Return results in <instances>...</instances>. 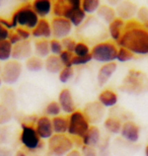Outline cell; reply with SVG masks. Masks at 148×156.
Listing matches in <instances>:
<instances>
[{
	"mask_svg": "<svg viewBox=\"0 0 148 156\" xmlns=\"http://www.w3.org/2000/svg\"><path fill=\"white\" fill-rule=\"evenodd\" d=\"M117 43L119 47L129 50L134 55H147L148 30L137 20H131L126 23L123 35Z\"/></svg>",
	"mask_w": 148,
	"mask_h": 156,
	"instance_id": "1",
	"label": "cell"
},
{
	"mask_svg": "<svg viewBox=\"0 0 148 156\" xmlns=\"http://www.w3.org/2000/svg\"><path fill=\"white\" fill-rule=\"evenodd\" d=\"M120 89L128 94L138 95L148 91V76L139 70L132 69L122 81Z\"/></svg>",
	"mask_w": 148,
	"mask_h": 156,
	"instance_id": "2",
	"label": "cell"
},
{
	"mask_svg": "<svg viewBox=\"0 0 148 156\" xmlns=\"http://www.w3.org/2000/svg\"><path fill=\"white\" fill-rule=\"evenodd\" d=\"M39 20V16L36 14V12L31 7V2L21 4L14 11L11 17V23L13 24L14 29H16L17 27H21L33 30L37 27Z\"/></svg>",
	"mask_w": 148,
	"mask_h": 156,
	"instance_id": "3",
	"label": "cell"
},
{
	"mask_svg": "<svg viewBox=\"0 0 148 156\" xmlns=\"http://www.w3.org/2000/svg\"><path fill=\"white\" fill-rule=\"evenodd\" d=\"M118 47L114 43L103 42L96 44L91 49L90 55L92 60H96L100 63H112L117 60Z\"/></svg>",
	"mask_w": 148,
	"mask_h": 156,
	"instance_id": "4",
	"label": "cell"
},
{
	"mask_svg": "<svg viewBox=\"0 0 148 156\" xmlns=\"http://www.w3.org/2000/svg\"><path fill=\"white\" fill-rule=\"evenodd\" d=\"M69 126H68V134L70 136L78 137L82 139L86 132L90 128L89 122L83 114V112L76 110L68 117Z\"/></svg>",
	"mask_w": 148,
	"mask_h": 156,
	"instance_id": "5",
	"label": "cell"
},
{
	"mask_svg": "<svg viewBox=\"0 0 148 156\" xmlns=\"http://www.w3.org/2000/svg\"><path fill=\"white\" fill-rule=\"evenodd\" d=\"M48 149L53 156H66L73 150V141L65 134H54L48 140Z\"/></svg>",
	"mask_w": 148,
	"mask_h": 156,
	"instance_id": "6",
	"label": "cell"
},
{
	"mask_svg": "<svg viewBox=\"0 0 148 156\" xmlns=\"http://www.w3.org/2000/svg\"><path fill=\"white\" fill-rule=\"evenodd\" d=\"M23 73V65L20 61L9 60L3 65L0 78L1 81L8 85L16 83Z\"/></svg>",
	"mask_w": 148,
	"mask_h": 156,
	"instance_id": "7",
	"label": "cell"
},
{
	"mask_svg": "<svg viewBox=\"0 0 148 156\" xmlns=\"http://www.w3.org/2000/svg\"><path fill=\"white\" fill-rule=\"evenodd\" d=\"M80 7V0H56L53 2L52 13L54 14V17H63L69 20L75 9Z\"/></svg>",
	"mask_w": 148,
	"mask_h": 156,
	"instance_id": "8",
	"label": "cell"
},
{
	"mask_svg": "<svg viewBox=\"0 0 148 156\" xmlns=\"http://www.w3.org/2000/svg\"><path fill=\"white\" fill-rule=\"evenodd\" d=\"M41 139L34 127L27 123L21 124L20 142L29 150H37L41 147Z\"/></svg>",
	"mask_w": 148,
	"mask_h": 156,
	"instance_id": "9",
	"label": "cell"
},
{
	"mask_svg": "<svg viewBox=\"0 0 148 156\" xmlns=\"http://www.w3.org/2000/svg\"><path fill=\"white\" fill-rule=\"evenodd\" d=\"M52 35L56 40H63L68 38L72 30V24L70 21L63 17H53L51 21Z\"/></svg>",
	"mask_w": 148,
	"mask_h": 156,
	"instance_id": "10",
	"label": "cell"
},
{
	"mask_svg": "<svg viewBox=\"0 0 148 156\" xmlns=\"http://www.w3.org/2000/svg\"><path fill=\"white\" fill-rule=\"evenodd\" d=\"M83 114L85 115L89 123L96 124L99 123L105 116V108L99 101L88 102L84 107Z\"/></svg>",
	"mask_w": 148,
	"mask_h": 156,
	"instance_id": "11",
	"label": "cell"
},
{
	"mask_svg": "<svg viewBox=\"0 0 148 156\" xmlns=\"http://www.w3.org/2000/svg\"><path fill=\"white\" fill-rule=\"evenodd\" d=\"M33 56V45L31 41H21L12 48L11 58L15 61L27 60Z\"/></svg>",
	"mask_w": 148,
	"mask_h": 156,
	"instance_id": "12",
	"label": "cell"
},
{
	"mask_svg": "<svg viewBox=\"0 0 148 156\" xmlns=\"http://www.w3.org/2000/svg\"><path fill=\"white\" fill-rule=\"evenodd\" d=\"M36 129L38 135L42 140H49L54 135L52 126V119H50L47 116L40 117L36 121Z\"/></svg>",
	"mask_w": 148,
	"mask_h": 156,
	"instance_id": "13",
	"label": "cell"
},
{
	"mask_svg": "<svg viewBox=\"0 0 148 156\" xmlns=\"http://www.w3.org/2000/svg\"><path fill=\"white\" fill-rule=\"evenodd\" d=\"M117 17L123 20H130L137 14L138 7L134 2L131 1H121L115 8Z\"/></svg>",
	"mask_w": 148,
	"mask_h": 156,
	"instance_id": "14",
	"label": "cell"
},
{
	"mask_svg": "<svg viewBox=\"0 0 148 156\" xmlns=\"http://www.w3.org/2000/svg\"><path fill=\"white\" fill-rule=\"evenodd\" d=\"M121 136L128 142L136 143L140 138V128L132 121H127L123 124L121 130Z\"/></svg>",
	"mask_w": 148,
	"mask_h": 156,
	"instance_id": "15",
	"label": "cell"
},
{
	"mask_svg": "<svg viewBox=\"0 0 148 156\" xmlns=\"http://www.w3.org/2000/svg\"><path fill=\"white\" fill-rule=\"evenodd\" d=\"M58 102L61 107V110L66 114L71 115L76 111V105H75L73 95L68 88L62 89L59 93Z\"/></svg>",
	"mask_w": 148,
	"mask_h": 156,
	"instance_id": "16",
	"label": "cell"
},
{
	"mask_svg": "<svg viewBox=\"0 0 148 156\" xmlns=\"http://www.w3.org/2000/svg\"><path fill=\"white\" fill-rule=\"evenodd\" d=\"M31 36L37 40H48L52 35L51 23L46 18H41L38 23L37 27L31 30Z\"/></svg>",
	"mask_w": 148,
	"mask_h": 156,
	"instance_id": "17",
	"label": "cell"
},
{
	"mask_svg": "<svg viewBox=\"0 0 148 156\" xmlns=\"http://www.w3.org/2000/svg\"><path fill=\"white\" fill-rule=\"evenodd\" d=\"M117 63L116 62H112V63H106L103 65L99 68V72H97V83L99 85L103 86L109 82V80L111 79V77L114 75V73L117 70Z\"/></svg>",
	"mask_w": 148,
	"mask_h": 156,
	"instance_id": "18",
	"label": "cell"
},
{
	"mask_svg": "<svg viewBox=\"0 0 148 156\" xmlns=\"http://www.w3.org/2000/svg\"><path fill=\"white\" fill-rule=\"evenodd\" d=\"M31 7L39 18H46L52 12L53 2L50 0H36L31 2Z\"/></svg>",
	"mask_w": 148,
	"mask_h": 156,
	"instance_id": "19",
	"label": "cell"
},
{
	"mask_svg": "<svg viewBox=\"0 0 148 156\" xmlns=\"http://www.w3.org/2000/svg\"><path fill=\"white\" fill-rule=\"evenodd\" d=\"M83 145L88 146V147H96L100 141V131L96 126H90L88 131L84 135L82 139Z\"/></svg>",
	"mask_w": 148,
	"mask_h": 156,
	"instance_id": "20",
	"label": "cell"
},
{
	"mask_svg": "<svg viewBox=\"0 0 148 156\" xmlns=\"http://www.w3.org/2000/svg\"><path fill=\"white\" fill-rule=\"evenodd\" d=\"M118 94L111 89H105L99 94V102L103 108L115 107L118 102Z\"/></svg>",
	"mask_w": 148,
	"mask_h": 156,
	"instance_id": "21",
	"label": "cell"
},
{
	"mask_svg": "<svg viewBox=\"0 0 148 156\" xmlns=\"http://www.w3.org/2000/svg\"><path fill=\"white\" fill-rule=\"evenodd\" d=\"M44 63H45V67L44 68L46 69L47 72L51 73V74H58L61 72V70L64 68L59 56L50 55L49 57L46 58Z\"/></svg>",
	"mask_w": 148,
	"mask_h": 156,
	"instance_id": "22",
	"label": "cell"
},
{
	"mask_svg": "<svg viewBox=\"0 0 148 156\" xmlns=\"http://www.w3.org/2000/svg\"><path fill=\"white\" fill-rule=\"evenodd\" d=\"M125 26H126V21L119 17L113 20L109 24V32L110 35H111V38L114 41H117L118 42L123 35V32L125 30Z\"/></svg>",
	"mask_w": 148,
	"mask_h": 156,
	"instance_id": "23",
	"label": "cell"
},
{
	"mask_svg": "<svg viewBox=\"0 0 148 156\" xmlns=\"http://www.w3.org/2000/svg\"><path fill=\"white\" fill-rule=\"evenodd\" d=\"M97 16L105 21L106 23H111L113 20L117 18V13H116V10L114 7L110 5H100L99 8L97 9L96 11Z\"/></svg>",
	"mask_w": 148,
	"mask_h": 156,
	"instance_id": "24",
	"label": "cell"
},
{
	"mask_svg": "<svg viewBox=\"0 0 148 156\" xmlns=\"http://www.w3.org/2000/svg\"><path fill=\"white\" fill-rule=\"evenodd\" d=\"M52 126L54 134H59V135H63V134L68 132V126H69V120L68 118L58 116L52 119Z\"/></svg>",
	"mask_w": 148,
	"mask_h": 156,
	"instance_id": "25",
	"label": "cell"
},
{
	"mask_svg": "<svg viewBox=\"0 0 148 156\" xmlns=\"http://www.w3.org/2000/svg\"><path fill=\"white\" fill-rule=\"evenodd\" d=\"M34 48L36 56L40 58H47L50 56V41L49 40H37L34 43Z\"/></svg>",
	"mask_w": 148,
	"mask_h": 156,
	"instance_id": "26",
	"label": "cell"
},
{
	"mask_svg": "<svg viewBox=\"0 0 148 156\" xmlns=\"http://www.w3.org/2000/svg\"><path fill=\"white\" fill-rule=\"evenodd\" d=\"M106 130L112 134H120L122 130V121L117 117H109L103 122Z\"/></svg>",
	"mask_w": 148,
	"mask_h": 156,
	"instance_id": "27",
	"label": "cell"
},
{
	"mask_svg": "<svg viewBox=\"0 0 148 156\" xmlns=\"http://www.w3.org/2000/svg\"><path fill=\"white\" fill-rule=\"evenodd\" d=\"M45 67L43 59L38 56H31L26 61V68L31 72H39Z\"/></svg>",
	"mask_w": 148,
	"mask_h": 156,
	"instance_id": "28",
	"label": "cell"
},
{
	"mask_svg": "<svg viewBox=\"0 0 148 156\" xmlns=\"http://www.w3.org/2000/svg\"><path fill=\"white\" fill-rule=\"evenodd\" d=\"M12 48H13V46L9 43L8 40L0 42V61H9L12 55Z\"/></svg>",
	"mask_w": 148,
	"mask_h": 156,
	"instance_id": "29",
	"label": "cell"
},
{
	"mask_svg": "<svg viewBox=\"0 0 148 156\" xmlns=\"http://www.w3.org/2000/svg\"><path fill=\"white\" fill-rule=\"evenodd\" d=\"M2 101L1 104L6 105L9 110H14L15 108V102H16V99H15V95L14 92L12 91L11 89L5 88L4 91L2 92Z\"/></svg>",
	"mask_w": 148,
	"mask_h": 156,
	"instance_id": "30",
	"label": "cell"
},
{
	"mask_svg": "<svg viewBox=\"0 0 148 156\" xmlns=\"http://www.w3.org/2000/svg\"><path fill=\"white\" fill-rule=\"evenodd\" d=\"M85 18H86L85 12L80 7V8L75 9L73 11V13L71 14L70 18H69V21H70V23L72 24V27H79Z\"/></svg>",
	"mask_w": 148,
	"mask_h": 156,
	"instance_id": "31",
	"label": "cell"
},
{
	"mask_svg": "<svg viewBox=\"0 0 148 156\" xmlns=\"http://www.w3.org/2000/svg\"><path fill=\"white\" fill-rule=\"evenodd\" d=\"M99 6V0H83V1H81V8L85 12V14L94 13L96 11H97Z\"/></svg>",
	"mask_w": 148,
	"mask_h": 156,
	"instance_id": "32",
	"label": "cell"
},
{
	"mask_svg": "<svg viewBox=\"0 0 148 156\" xmlns=\"http://www.w3.org/2000/svg\"><path fill=\"white\" fill-rule=\"evenodd\" d=\"M61 107H60L58 101H51L47 105V107L45 108V113L47 115V117H58L60 116L61 113Z\"/></svg>",
	"mask_w": 148,
	"mask_h": 156,
	"instance_id": "33",
	"label": "cell"
},
{
	"mask_svg": "<svg viewBox=\"0 0 148 156\" xmlns=\"http://www.w3.org/2000/svg\"><path fill=\"white\" fill-rule=\"evenodd\" d=\"M137 21L141 26H143L145 29L148 30V7L142 6V7L138 8L137 11Z\"/></svg>",
	"mask_w": 148,
	"mask_h": 156,
	"instance_id": "34",
	"label": "cell"
},
{
	"mask_svg": "<svg viewBox=\"0 0 148 156\" xmlns=\"http://www.w3.org/2000/svg\"><path fill=\"white\" fill-rule=\"evenodd\" d=\"M12 119V113L9 108L0 102V125H5Z\"/></svg>",
	"mask_w": 148,
	"mask_h": 156,
	"instance_id": "35",
	"label": "cell"
},
{
	"mask_svg": "<svg viewBox=\"0 0 148 156\" xmlns=\"http://www.w3.org/2000/svg\"><path fill=\"white\" fill-rule=\"evenodd\" d=\"M134 58V54L131 53L129 50L125 48H118V54H117V60L121 63H125V62L131 61Z\"/></svg>",
	"mask_w": 148,
	"mask_h": 156,
	"instance_id": "36",
	"label": "cell"
},
{
	"mask_svg": "<svg viewBox=\"0 0 148 156\" xmlns=\"http://www.w3.org/2000/svg\"><path fill=\"white\" fill-rule=\"evenodd\" d=\"M74 56H77V57H82V56H87L90 54V50L89 47L86 45L85 43L83 42H79L76 44L73 52Z\"/></svg>",
	"mask_w": 148,
	"mask_h": 156,
	"instance_id": "37",
	"label": "cell"
},
{
	"mask_svg": "<svg viewBox=\"0 0 148 156\" xmlns=\"http://www.w3.org/2000/svg\"><path fill=\"white\" fill-rule=\"evenodd\" d=\"M74 75V71L72 67H64L61 70V72L59 73V80L61 81L62 83H66L68 82L69 80L71 79Z\"/></svg>",
	"mask_w": 148,
	"mask_h": 156,
	"instance_id": "38",
	"label": "cell"
},
{
	"mask_svg": "<svg viewBox=\"0 0 148 156\" xmlns=\"http://www.w3.org/2000/svg\"><path fill=\"white\" fill-rule=\"evenodd\" d=\"M73 57H74L73 53L65 51V50L59 55V58H60V60H61L64 67H73L72 66V60H73Z\"/></svg>",
	"mask_w": 148,
	"mask_h": 156,
	"instance_id": "39",
	"label": "cell"
},
{
	"mask_svg": "<svg viewBox=\"0 0 148 156\" xmlns=\"http://www.w3.org/2000/svg\"><path fill=\"white\" fill-rule=\"evenodd\" d=\"M63 51H64V50H63L61 41L56 40V39H52L50 41V52L52 53V55L59 56Z\"/></svg>",
	"mask_w": 148,
	"mask_h": 156,
	"instance_id": "40",
	"label": "cell"
},
{
	"mask_svg": "<svg viewBox=\"0 0 148 156\" xmlns=\"http://www.w3.org/2000/svg\"><path fill=\"white\" fill-rule=\"evenodd\" d=\"M61 44H62V47H63V50L65 51H68V52H71L73 53L74 52V49H75V46H76V41H75L73 38H65L61 40Z\"/></svg>",
	"mask_w": 148,
	"mask_h": 156,
	"instance_id": "41",
	"label": "cell"
},
{
	"mask_svg": "<svg viewBox=\"0 0 148 156\" xmlns=\"http://www.w3.org/2000/svg\"><path fill=\"white\" fill-rule=\"evenodd\" d=\"M92 60V57L91 55H87V56H82V57H77V56H74L73 60H72V66H79V65H85L87 63Z\"/></svg>",
	"mask_w": 148,
	"mask_h": 156,
	"instance_id": "42",
	"label": "cell"
},
{
	"mask_svg": "<svg viewBox=\"0 0 148 156\" xmlns=\"http://www.w3.org/2000/svg\"><path fill=\"white\" fill-rule=\"evenodd\" d=\"M15 32H16V34L21 41H27L30 39V37L31 36V32L30 30L26 29V27H17L16 29H15Z\"/></svg>",
	"mask_w": 148,
	"mask_h": 156,
	"instance_id": "43",
	"label": "cell"
},
{
	"mask_svg": "<svg viewBox=\"0 0 148 156\" xmlns=\"http://www.w3.org/2000/svg\"><path fill=\"white\" fill-rule=\"evenodd\" d=\"M8 41H9V43H10L12 46L16 45V44H18L20 42H21L20 38L18 37V35L16 34V32H15V30H9Z\"/></svg>",
	"mask_w": 148,
	"mask_h": 156,
	"instance_id": "44",
	"label": "cell"
},
{
	"mask_svg": "<svg viewBox=\"0 0 148 156\" xmlns=\"http://www.w3.org/2000/svg\"><path fill=\"white\" fill-rule=\"evenodd\" d=\"M82 156H97L96 150L93 147L83 146L82 147Z\"/></svg>",
	"mask_w": 148,
	"mask_h": 156,
	"instance_id": "45",
	"label": "cell"
},
{
	"mask_svg": "<svg viewBox=\"0 0 148 156\" xmlns=\"http://www.w3.org/2000/svg\"><path fill=\"white\" fill-rule=\"evenodd\" d=\"M8 36H9V30H7L4 26H2L0 23V42L8 40Z\"/></svg>",
	"mask_w": 148,
	"mask_h": 156,
	"instance_id": "46",
	"label": "cell"
},
{
	"mask_svg": "<svg viewBox=\"0 0 148 156\" xmlns=\"http://www.w3.org/2000/svg\"><path fill=\"white\" fill-rule=\"evenodd\" d=\"M0 156H11V151L5 147H1L0 148Z\"/></svg>",
	"mask_w": 148,
	"mask_h": 156,
	"instance_id": "47",
	"label": "cell"
},
{
	"mask_svg": "<svg viewBox=\"0 0 148 156\" xmlns=\"http://www.w3.org/2000/svg\"><path fill=\"white\" fill-rule=\"evenodd\" d=\"M66 156H82V154L80 153L78 150H71L68 154H66Z\"/></svg>",
	"mask_w": 148,
	"mask_h": 156,
	"instance_id": "48",
	"label": "cell"
},
{
	"mask_svg": "<svg viewBox=\"0 0 148 156\" xmlns=\"http://www.w3.org/2000/svg\"><path fill=\"white\" fill-rule=\"evenodd\" d=\"M14 156H27V154L24 153L23 151H21V150H18L16 153H15V155Z\"/></svg>",
	"mask_w": 148,
	"mask_h": 156,
	"instance_id": "49",
	"label": "cell"
},
{
	"mask_svg": "<svg viewBox=\"0 0 148 156\" xmlns=\"http://www.w3.org/2000/svg\"><path fill=\"white\" fill-rule=\"evenodd\" d=\"M144 154H145V156H148V145L145 147V150H144Z\"/></svg>",
	"mask_w": 148,
	"mask_h": 156,
	"instance_id": "50",
	"label": "cell"
},
{
	"mask_svg": "<svg viewBox=\"0 0 148 156\" xmlns=\"http://www.w3.org/2000/svg\"><path fill=\"white\" fill-rule=\"evenodd\" d=\"M1 70H2V67L0 66V74H1Z\"/></svg>",
	"mask_w": 148,
	"mask_h": 156,
	"instance_id": "51",
	"label": "cell"
},
{
	"mask_svg": "<svg viewBox=\"0 0 148 156\" xmlns=\"http://www.w3.org/2000/svg\"><path fill=\"white\" fill-rule=\"evenodd\" d=\"M1 83H2V81H1V78H0V86H1Z\"/></svg>",
	"mask_w": 148,
	"mask_h": 156,
	"instance_id": "52",
	"label": "cell"
},
{
	"mask_svg": "<svg viewBox=\"0 0 148 156\" xmlns=\"http://www.w3.org/2000/svg\"><path fill=\"white\" fill-rule=\"evenodd\" d=\"M0 131H1V130H0Z\"/></svg>",
	"mask_w": 148,
	"mask_h": 156,
	"instance_id": "53",
	"label": "cell"
}]
</instances>
